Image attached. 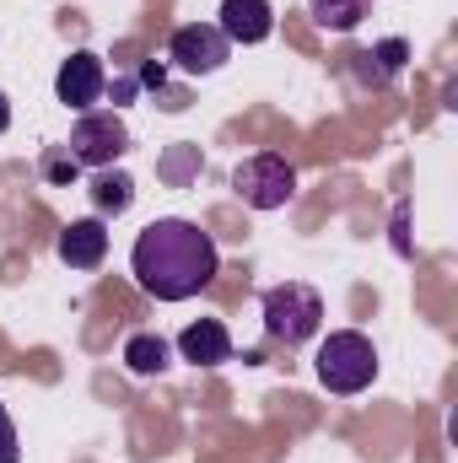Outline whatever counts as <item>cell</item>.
<instances>
[{
    "label": "cell",
    "instance_id": "cell-1",
    "mask_svg": "<svg viewBox=\"0 0 458 463\" xmlns=\"http://www.w3.org/2000/svg\"><path fill=\"white\" fill-rule=\"evenodd\" d=\"M129 275L157 302H189V297H200L222 275V253H216L211 232H200L184 216H162V222H151L135 237Z\"/></svg>",
    "mask_w": 458,
    "mask_h": 463
},
{
    "label": "cell",
    "instance_id": "cell-2",
    "mask_svg": "<svg viewBox=\"0 0 458 463\" xmlns=\"http://www.w3.org/2000/svg\"><path fill=\"white\" fill-rule=\"evenodd\" d=\"M259 307H264V335L286 350L308 345V340L324 329V297H319L313 286H302V280L270 286V291L259 297Z\"/></svg>",
    "mask_w": 458,
    "mask_h": 463
},
{
    "label": "cell",
    "instance_id": "cell-3",
    "mask_svg": "<svg viewBox=\"0 0 458 463\" xmlns=\"http://www.w3.org/2000/svg\"><path fill=\"white\" fill-rule=\"evenodd\" d=\"M313 372H319V383H324L329 393H340V399L367 393L372 377H377V350H372V340H367L361 329H335V335L319 345V355H313Z\"/></svg>",
    "mask_w": 458,
    "mask_h": 463
},
{
    "label": "cell",
    "instance_id": "cell-4",
    "mask_svg": "<svg viewBox=\"0 0 458 463\" xmlns=\"http://www.w3.org/2000/svg\"><path fill=\"white\" fill-rule=\"evenodd\" d=\"M232 189H237V200L253 205V211H281V205H291V194H297V167H291L281 151H259V156H248V162L232 167Z\"/></svg>",
    "mask_w": 458,
    "mask_h": 463
},
{
    "label": "cell",
    "instance_id": "cell-5",
    "mask_svg": "<svg viewBox=\"0 0 458 463\" xmlns=\"http://www.w3.org/2000/svg\"><path fill=\"white\" fill-rule=\"evenodd\" d=\"M65 151L81 162V167H114L119 156L129 151V124L119 114H81L71 124V140H65Z\"/></svg>",
    "mask_w": 458,
    "mask_h": 463
},
{
    "label": "cell",
    "instance_id": "cell-6",
    "mask_svg": "<svg viewBox=\"0 0 458 463\" xmlns=\"http://www.w3.org/2000/svg\"><path fill=\"white\" fill-rule=\"evenodd\" d=\"M167 60L184 71V76H216L232 60V43L222 38L216 22H184L167 43Z\"/></svg>",
    "mask_w": 458,
    "mask_h": 463
},
{
    "label": "cell",
    "instance_id": "cell-7",
    "mask_svg": "<svg viewBox=\"0 0 458 463\" xmlns=\"http://www.w3.org/2000/svg\"><path fill=\"white\" fill-rule=\"evenodd\" d=\"M103 92H109V71H103V60L98 54H71L65 65H60V76H54V98L65 103V109H76V114H92L98 103H103Z\"/></svg>",
    "mask_w": 458,
    "mask_h": 463
},
{
    "label": "cell",
    "instance_id": "cell-8",
    "mask_svg": "<svg viewBox=\"0 0 458 463\" xmlns=\"http://www.w3.org/2000/svg\"><path fill=\"white\" fill-rule=\"evenodd\" d=\"M216 27H222L227 43L253 49V43H264V38L275 33V5H270V0H222Z\"/></svg>",
    "mask_w": 458,
    "mask_h": 463
},
{
    "label": "cell",
    "instance_id": "cell-9",
    "mask_svg": "<svg viewBox=\"0 0 458 463\" xmlns=\"http://www.w3.org/2000/svg\"><path fill=\"white\" fill-rule=\"evenodd\" d=\"M54 253H60V264H71V269H98V264L109 259V227H103V216L71 222V227L60 232Z\"/></svg>",
    "mask_w": 458,
    "mask_h": 463
},
{
    "label": "cell",
    "instance_id": "cell-10",
    "mask_svg": "<svg viewBox=\"0 0 458 463\" xmlns=\"http://www.w3.org/2000/svg\"><path fill=\"white\" fill-rule=\"evenodd\" d=\"M178 355L195 361V366H222V361H232L227 324H222V318H200V324H189V329L178 335Z\"/></svg>",
    "mask_w": 458,
    "mask_h": 463
},
{
    "label": "cell",
    "instance_id": "cell-11",
    "mask_svg": "<svg viewBox=\"0 0 458 463\" xmlns=\"http://www.w3.org/2000/svg\"><path fill=\"white\" fill-rule=\"evenodd\" d=\"M350 60H356V81H361V87H388V81L405 71L410 43H405V38H383V43H372V49L350 54Z\"/></svg>",
    "mask_w": 458,
    "mask_h": 463
},
{
    "label": "cell",
    "instance_id": "cell-12",
    "mask_svg": "<svg viewBox=\"0 0 458 463\" xmlns=\"http://www.w3.org/2000/svg\"><path fill=\"white\" fill-rule=\"evenodd\" d=\"M200 167H205V156H200V146H189V140H178V146H167V151L157 156V178H162L167 189H189V184L200 178Z\"/></svg>",
    "mask_w": 458,
    "mask_h": 463
},
{
    "label": "cell",
    "instance_id": "cell-13",
    "mask_svg": "<svg viewBox=\"0 0 458 463\" xmlns=\"http://www.w3.org/2000/svg\"><path fill=\"white\" fill-rule=\"evenodd\" d=\"M129 200H135V178L119 173V167H98V178H92V205H98V216H124Z\"/></svg>",
    "mask_w": 458,
    "mask_h": 463
},
{
    "label": "cell",
    "instance_id": "cell-14",
    "mask_svg": "<svg viewBox=\"0 0 458 463\" xmlns=\"http://www.w3.org/2000/svg\"><path fill=\"white\" fill-rule=\"evenodd\" d=\"M167 361H173V345L162 335H129L124 340V366L135 377H157V372H167Z\"/></svg>",
    "mask_w": 458,
    "mask_h": 463
},
{
    "label": "cell",
    "instance_id": "cell-15",
    "mask_svg": "<svg viewBox=\"0 0 458 463\" xmlns=\"http://www.w3.org/2000/svg\"><path fill=\"white\" fill-rule=\"evenodd\" d=\"M367 5L372 0H308V16L324 27V33H356L367 22Z\"/></svg>",
    "mask_w": 458,
    "mask_h": 463
},
{
    "label": "cell",
    "instance_id": "cell-16",
    "mask_svg": "<svg viewBox=\"0 0 458 463\" xmlns=\"http://www.w3.org/2000/svg\"><path fill=\"white\" fill-rule=\"evenodd\" d=\"M0 463H22V442H16V420L0 404Z\"/></svg>",
    "mask_w": 458,
    "mask_h": 463
},
{
    "label": "cell",
    "instance_id": "cell-17",
    "mask_svg": "<svg viewBox=\"0 0 458 463\" xmlns=\"http://www.w3.org/2000/svg\"><path fill=\"white\" fill-rule=\"evenodd\" d=\"M43 173H49V178H54V184H71V178H76V173H81V162H76V156H71V151H65V156H49V162H43Z\"/></svg>",
    "mask_w": 458,
    "mask_h": 463
},
{
    "label": "cell",
    "instance_id": "cell-18",
    "mask_svg": "<svg viewBox=\"0 0 458 463\" xmlns=\"http://www.w3.org/2000/svg\"><path fill=\"white\" fill-rule=\"evenodd\" d=\"M140 87H151V92H162V87H167V71H162L157 60H146V65H140Z\"/></svg>",
    "mask_w": 458,
    "mask_h": 463
},
{
    "label": "cell",
    "instance_id": "cell-19",
    "mask_svg": "<svg viewBox=\"0 0 458 463\" xmlns=\"http://www.w3.org/2000/svg\"><path fill=\"white\" fill-rule=\"evenodd\" d=\"M394 253H399V259H410V253H415V248H410V237H405V205L394 211Z\"/></svg>",
    "mask_w": 458,
    "mask_h": 463
},
{
    "label": "cell",
    "instance_id": "cell-20",
    "mask_svg": "<svg viewBox=\"0 0 458 463\" xmlns=\"http://www.w3.org/2000/svg\"><path fill=\"white\" fill-rule=\"evenodd\" d=\"M11 129V103H5V92H0V135Z\"/></svg>",
    "mask_w": 458,
    "mask_h": 463
}]
</instances>
